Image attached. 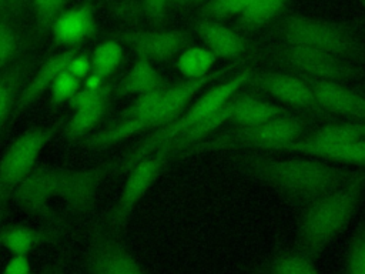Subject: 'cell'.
<instances>
[{
	"instance_id": "1",
	"label": "cell",
	"mask_w": 365,
	"mask_h": 274,
	"mask_svg": "<svg viewBox=\"0 0 365 274\" xmlns=\"http://www.w3.org/2000/svg\"><path fill=\"white\" fill-rule=\"evenodd\" d=\"M111 177V160L86 168L36 164L13 196L16 206L44 224L66 225L67 218L87 215Z\"/></svg>"
},
{
	"instance_id": "2",
	"label": "cell",
	"mask_w": 365,
	"mask_h": 274,
	"mask_svg": "<svg viewBox=\"0 0 365 274\" xmlns=\"http://www.w3.org/2000/svg\"><path fill=\"white\" fill-rule=\"evenodd\" d=\"M231 161L240 174L299 207L341 187L359 170L302 154L279 157L264 151L235 153Z\"/></svg>"
},
{
	"instance_id": "3",
	"label": "cell",
	"mask_w": 365,
	"mask_h": 274,
	"mask_svg": "<svg viewBox=\"0 0 365 274\" xmlns=\"http://www.w3.org/2000/svg\"><path fill=\"white\" fill-rule=\"evenodd\" d=\"M248 61V59L230 61L224 67L215 68L207 77L197 80H181L178 83L168 84L161 91L158 101L151 110L141 114L118 116L106 127L97 128L91 134L78 140L77 144L86 150L98 151L120 144L134 136L148 131L151 133L177 118L204 88L228 77Z\"/></svg>"
},
{
	"instance_id": "4",
	"label": "cell",
	"mask_w": 365,
	"mask_h": 274,
	"mask_svg": "<svg viewBox=\"0 0 365 274\" xmlns=\"http://www.w3.org/2000/svg\"><path fill=\"white\" fill-rule=\"evenodd\" d=\"M257 66L252 60L245 63L242 67L231 73L228 77L208 86L204 88L188 107L168 124L151 131L147 137L134 144L121 157L111 160V176L125 174L135 163L157 150L158 147L171 143L173 140L181 137L191 127L197 126L207 117L217 113L224 107L237 93L247 87L248 80L254 74Z\"/></svg>"
},
{
	"instance_id": "5",
	"label": "cell",
	"mask_w": 365,
	"mask_h": 274,
	"mask_svg": "<svg viewBox=\"0 0 365 274\" xmlns=\"http://www.w3.org/2000/svg\"><path fill=\"white\" fill-rule=\"evenodd\" d=\"M365 197V170L341 187L301 207L297 248L317 258L349 224Z\"/></svg>"
},
{
	"instance_id": "6",
	"label": "cell",
	"mask_w": 365,
	"mask_h": 274,
	"mask_svg": "<svg viewBox=\"0 0 365 274\" xmlns=\"http://www.w3.org/2000/svg\"><path fill=\"white\" fill-rule=\"evenodd\" d=\"M269 31L278 43L311 47L362 66L365 64V41L352 24L288 13L274 21Z\"/></svg>"
},
{
	"instance_id": "7",
	"label": "cell",
	"mask_w": 365,
	"mask_h": 274,
	"mask_svg": "<svg viewBox=\"0 0 365 274\" xmlns=\"http://www.w3.org/2000/svg\"><path fill=\"white\" fill-rule=\"evenodd\" d=\"M317 118L309 114L291 113L261 124L234 126L224 131L218 130L185 151L181 158L234 150L275 153L281 147L308 134Z\"/></svg>"
},
{
	"instance_id": "8",
	"label": "cell",
	"mask_w": 365,
	"mask_h": 274,
	"mask_svg": "<svg viewBox=\"0 0 365 274\" xmlns=\"http://www.w3.org/2000/svg\"><path fill=\"white\" fill-rule=\"evenodd\" d=\"M251 60H259L274 68L285 70L301 76L309 81H332L351 83L365 78V67L362 64L341 59L338 56L292 44H265L252 49Z\"/></svg>"
},
{
	"instance_id": "9",
	"label": "cell",
	"mask_w": 365,
	"mask_h": 274,
	"mask_svg": "<svg viewBox=\"0 0 365 274\" xmlns=\"http://www.w3.org/2000/svg\"><path fill=\"white\" fill-rule=\"evenodd\" d=\"M63 121L31 126L19 134L0 157V225L10 200L47 144L63 130Z\"/></svg>"
},
{
	"instance_id": "10",
	"label": "cell",
	"mask_w": 365,
	"mask_h": 274,
	"mask_svg": "<svg viewBox=\"0 0 365 274\" xmlns=\"http://www.w3.org/2000/svg\"><path fill=\"white\" fill-rule=\"evenodd\" d=\"M173 151L163 146L135 163L124 176V184L118 198L107 213L103 225L113 233L121 234L131 220V215L140 201L157 183L160 176L173 163Z\"/></svg>"
},
{
	"instance_id": "11",
	"label": "cell",
	"mask_w": 365,
	"mask_h": 274,
	"mask_svg": "<svg viewBox=\"0 0 365 274\" xmlns=\"http://www.w3.org/2000/svg\"><path fill=\"white\" fill-rule=\"evenodd\" d=\"M247 88L258 90L265 96H269L275 103L295 111H304L318 118H331L317 104L312 83L294 73L274 68V70H258L247 83Z\"/></svg>"
},
{
	"instance_id": "12",
	"label": "cell",
	"mask_w": 365,
	"mask_h": 274,
	"mask_svg": "<svg viewBox=\"0 0 365 274\" xmlns=\"http://www.w3.org/2000/svg\"><path fill=\"white\" fill-rule=\"evenodd\" d=\"M120 235L103 224L93 230L86 247V274H147Z\"/></svg>"
},
{
	"instance_id": "13",
	"label": "cell",
	"mask_w": 365,
	"mask_h": 274,
	"mask_svg": "<svg viewBox=\"0 0 365 274\" xmlns=\"http://www.w3.org/2000/svg\"><path fill=\"white\" fill-rule=\"evenodd\" d=\"M111 39L134 51L135 57L147 59L151 63H165L192 43V36L181 29L153 27L117 31Z\"/></svg>"
},
{
	"instance_id": "14",
	"label": "cell",
	"mask_w": 365,
	"mask_h": 274,
	"mask_svg": "<svg viewBox=\"0 0 365 274\" xmlns=\"http://www.w3.org/2000/svg\"><path fill=\"white\" fill-rule=\"evenodd\" d=\"M194 33L217 60L235 61L250 59L245 56L254 49L238 30L220 20L198 17L194 20Z\"/></svg>"
},
{
	"instance_id": "15",
	"label": "cell",
	"mask_w": 365,
	"mask_h": 274,
	"mask_svg": "<svg viewBox=\"0 0 365 274\" xmlns=\"http://www.w3.org/2000/svg\"><path fill=\"white\" fill-rule=\"evenodd\" d=\"M97 30L96 7L88 1L63 10L50 27L53 43L64 49L81 46L86 40L94 37Z\"/></svg>"
},
{
	"instance_id": "16",
	"label": "cell",
	"mask_w": 365,
	"mask_h": 274,
	"mask_svg": "<svg viewBox=\"0 0 365 274\" xmlns=\"http://www.w3.org/2000/svg\"><path fill=\"white\" fill-rule=\"evenodd\" d=\"M317 104L331 118L365 120V94L344 83L311 81Z\"/></svg>"
},
{
	"instance_id": "17",
	"label": "cell",
	"mask_w": 365,
	"mask_h": 274,
	"mask_svg": "<svg viewBox=\"0 0 365 274\" xmlns=\"http://www.w3.org/2000/svg\"><path fill=\"white\" fill-rule=\"evenodd\" d=\"M277 154H302L329 163L365 170V140L351 143H318L301 137L284 147Z\"/></svg>"
},
{
	"instance_id": "18",
	"label": "cell",
	"mask_w": 365,
	"mask_h": 274,
	"mask_svg": "<svg viewBox=\"0 0 365 274\" xmlns=\"http://www.w3.org/2000/svg\"><path fill=\"white\" fill-rule=\"evenodd\" d=\"M81 50V46L63 49L51 56H48L33 74L29 77L20 98L17 101L14 117L23 114L27 108H30L37 100H40L46 91L50 90L54 80L67 68L71 59Z\"/></svg>"
},
{
	"instance_id": "19",
	"label": "cell",
	"mask_w": 365,
	"mask_h": 274,
	"mask_svg": "<svg viewBox=\"0 0 365 274\" xmlns=\"http://www.w3.org/2000/svg\"><path fill=\"white\" fill-rule=\"evenodd\" d=\"M66 233V225L44 224L40 227L27 224L0 225V247L11 255H29L44 244L57 243Z\"/></svg>"
},
{
	"instance_id": "20",
	"label": "cell",
	"mask_w": 365,
	"mask_h": 274,
	"mask_svg": "<svg viewBox=\"0 0 365 274\" xmlns=\"http://www.w3.org/2000/svg\"><path fill=\"white\" fill-rule=\"evenodd\" d=\"M31 71H34V57L27 53L0 71V136L14 117L17 101Z\"/></svg>"
},
{
	"instance_id": "21",
	"label": "cell",
	"mask_w": 365,
	"mask_h": 274,
	"mask_svg": "<svg viewBox=\"0 0 365 274\" xmlns=\"http://www.w3.org/2000/svg\"><path fill=\"white\" fill-rule=\"evenodd\" d=\"M294 113L292 110L257 96L252 91H240L230 101V123L234 126H252Z\"/></svg>"
},
{
	"instance_id": "22",
	"label": "cell",
	"mask_w": 365,
	"mask_h": 274,
	"mask_svg": "<svg viewBox=\"0 0 365 274\" xmlns=\"http://www.w3.org/2000/svg\"><path fill=\"white\" fill-rule=\"evenodd\" d=\"M170 83L155 68V64L143 57H135L128 71L114 84L113 97L123 98L127 96H141L163 90Z\"/></svg>"
},
{
	"instance_id": "23",
	"label": "cell",
	"mask_w": 365,
	"mask_h": 274,
	"mask_svg": "<svg viewBox=\"0 0 365 274\" xmlns=\"http://www.w3.org/2000/svg\"><path fill=\"white\" fill-rule=\"evenodd\" d=\"M217 57L202 44H188L175 57V68L184 80H197L210 76L215 68Z\"/></svg>"
},
{
	"instance_id": "24",
	"label": "cell",
	"mask_w": 365,
	"mask_h": 274,
	"mask_svg": "<svg viewBox=\"0 0 365 274\" xmlns=\"http://www.w3.org/2000/svg\"><path fill=\"white\" fill-rule=\"evenodd\" d=\"M258 274H321V271L314 257L299 248H294L271 255L258 268Z\"/></svg>"
},
{
	"instance_id": "25",
	"label": "cell",
	"mask_w": 365,
	"mask_h": 274,
	"mask_svg": "<svg viewBox=\"0 0 365 274\" xmlns=\"http://www.w3.org/2000/svg\"><path fill=\"white\" fill-rule=\"evenodd\" d=\"M304 137L318 143L361 141L365 140V120H332L315 130H311Z\"/></svg>"
},
{
	"instance_id": "26",
	"label": "cell",
	"mask_w": 365,
	"mask_h": 274,
	"mask_svg": "<svg viewBox=\"0 0 365 274\" xmlns=\"http://www.w3.org/2000/svg\"><path fill=\"white\" fill-rule=\"evenodd\" d=\"M289 0H252L250 7L237 19V27L242 31H254L268 27L285 11Z\"/></svg>"
},
{
	"instance_id": "27",
	"label": "cell",
	"mask_w": 365,
	"mask_h": 274,
	"mask_svg": "<svg viewBox=\"0 0 365 274\" xmlns=\"http://www.w3.org/2000/svg\"><path fill=\"white\" fill-rule=\"evenodd\" d=\"M111 101L101 103L93 107L73 110L70 118L63 124V134L70 141H78L83 137L96 131L100 123L104 120Z\"/></svg>"
},
{
	"instance_id": "28",
	"label": "cell",
	"mask_w": 365,
	"mask_h": 274,
	"mask_svg": "<svg viewBox=\"0 0 365 274\" xmlns=\"http://www.w3.org/2000/svg\"><path fill=\"white\" fill-rule=\"evenodd\" d=\"M124 57V46L114 39L97 44L90 53L91 73L108 80L120 67Z\"/></svg>"
},
{
	"instance_id": "29",
	"label": "cell",
	"mask_w": 365,
	"mask_h": 274,
	"mask_svg": "<svg viewBox=\"0 0 365 274\" xmlns=\"http://www.w3.org/2000/svg\"><path fill=\"white\" fill-rule=\"evenodd\" d=\"M24 49V39L21 33L11 24V21L0 19V71L14 63Z\"/></svg>"
},
{
	"instance_id": "30",
	"label": "cell",
	"mask_w": 365,
	"mask_h": 274,
	"mask_svg": "<svg viewBox=\"0 0 365 274\" xmlns=\"http://www.w3.org/2000/svg\"><path fill=\"white\" fill-rule=\"evenodd\" d=\"M252 3V0H207L198 10V17L211 20L238 19Z\"/></svg>"
},
{
	"instance_id": "31",
	"label": "cell",
	"mask_w": 365,
	"mask_h": 274,
	"mask_svg": "<svg viewBox=\"0 0 365 274\" xmlns=\"http://www.w3.org/2000/svg\"><path fill=\"white\" fill-rule=\"evenodd\" d=\"M345 274H365V223L355 231L346 248Z\"/></svg>"
},
{
	"instance_id": "32",
	"label": "cell",
	"mask_w": 365,
	"mask_h": 274,
	"mask_svg": "<svg viewBox=\"0 0 365 274\" xmlns=\"http://www.w3.org/2000/svg\"><path fill=\"white\" fill-rule=\"evenodd\" d=\"M40 31L50 30L56 17L66 10L68 0H27Z\"/></svg>"
},
{
	"instance_id": "33",
	"label": "cell",
	"mask_w": 365,
	"mask_h": 274,
	"mask_svg": "<svg viewBox=\"0 0 365 274\" xmlns=\"http://www.w3.org/2000/svg\"><path fill=\"white\" fill-rule=\"evenodd\" d=\"M113 88H114V86L110 81H107L103 87H100L97 90H87L84 87H80L67 104L71 110H80V108L93 107V106H97L101 103L113 101V98H114Z\"/></svg>"
},
{
	"instance_id": "34",
	"label": "cell",
	"mask_w": 365,
	"mask_h": 274,
	"mask_svg": "<svg viewBox=\"0 0 365 274\" xmlns=\"http://www.w3.org/2000/svg\"><path fill=\"white\" fill-rule=\"evenodd\" d=\"M81 87V81L73 77L67 70H64L50 87V107L58 108L64 103H68L70 98Z\"/></svg>"
},
{
	"instance_id": "35",
	"label": "cell",
	"mask_w": 365,
	"mask_h": 274,
	"mask_svg": "<svg viewBox=\"0 0 365 274\" xmlns=\"http://www.w3.org/2000/svg\"><path fill=\"white\" fill-rule=\"evenodd\" d=\"M170 6H171V0H141L140 1L141 13L155 27H158L167 19Z\"/></svg>"
},
{
	"instance_id": "36",
	"label": "cell",
	"mask_w": 365,
	"mask_h": 274,
	"mask_svg": "<svg viewBox=\"0 0 365 274\" xmlns=\"http://www.w3.org/2000/svg\"><path fill=\"white\" fill-rule=\"evenodd\" d=\"M73 77L83 81L90 73H91V60H90V51L80 50L68 63L66 68Z\"/></svg>"
},
{
	"instance_id": "37",
	"label": "cell",
	"mask_w": 365,
	"mask_h": 274,
	"mask_svg": "<svg viewBox=\"0 0 365 274\" xmlns=\"http://www.w3.org/2000/svg\"><path fill=\"white\" fill-rule=\"evenodd\" d=\"M29 7L27 0H0V19L14 20L26 13Z\"/></svg>"
},
{
	"instance_id": "38",
	"label": "cell",
	"mask_w": 365,
	"mask_h": 274,
	"mask_svg": "<svg viewBox=\"0 0 365 274\" xmlns=\"http://www.w3.org/2000/svg\"><path fill=\"white\" fill-rule=\"evenodd\" d=\"M0 274H33L29 255H11Z\"/></svg>"
},
{
	"instance_id": "39",
	"label": "cell",
	"mask_w": 365,
	"mask_h": 274,
	"mask_svg": "<svg viewBox=\"0 0 365 274\" xmlns=\"http://www.w3.org/2000/svg\"><path fill=\"white\" fill-rule=\"evenodd\" d=\"M38 274H67L66 260L63 257H57L48 265H46Z\"/></svg>"
},
{
	"instance_id": "40",
	"label": "cell",
	"mask_w": 365,
	"mask_h": 274,
	"mask_svg": "<svg viewBox=\"0 0 365 274\" xmlns=\"http://www.w3.org/2000/svg\"><path fill=\"white\" fill-rule=\"evenodd\" d=\"M108 80H104L103 77L94 74V73H90L83 81H81V87L87 88V90H97L100 87H103Z\"/></svg>"
},
{
	"instance_id": "41",
	"label": "cell",
	"mask_w": 365,
	"mask_h": 274,
	"mask_svg": "<svg viewBox=\"0 0 365 274\" xmlns=\"http://www.w3.org/2000/svg\"><path fill=\"white\" fill-rule=\"evenodd\" d=\"M207 0H171V6H191V4H204Z\"/></svg>"
},
{
	"instance_id": "42",
	"label": "cell",
	"mask_w": 365,
	"mask_h": 274,
	"mask_svg": "<svg viewBox=\"0 0 365 274\" xmlns=\"http://www.w3.org/2000/svg\"><path fill=\"white\" fill-rule=\"evenodd\" d=\"M356 90H359V91H362V93L365 94V78H362V80L356 84Z\"/></svg>"
},
{
	"instance_id": "43",
	"label": "cell",
	"mask_w": 365,
	"mask_h": 274,
	"mask_svg": "<svg viewBox=\"0 0 365 274\" xmlns=\"http://www.w3.org/2000/svg\"><path fill=\"white\" fill-rule=\"evenodd\" d=\"M362 4H364V6H365V0H362Z\"/></svg>"
}]
</instances>
